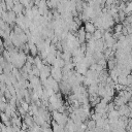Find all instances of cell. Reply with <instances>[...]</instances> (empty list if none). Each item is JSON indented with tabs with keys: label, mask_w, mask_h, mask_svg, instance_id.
Returning a JSON list of instances; mask_svg holds the SVG:
<instances>
[{
	"label": "cell",
	"mask_w": 132,
	"mask_h": 132,
	"mask_svg": "<svg viewBox=\"0 0 132 132\" xmlns=\"http://www.w3.org/2000/svg\"><path fill=\"white\" fill-rule=\"evenodd\" d=\"M84 28H85V30H86L87 33H92V34L97 30L95 24L92 23V22H90V21L85 22V26H84Z\"/></svg>",
	"instance_id": "cell-4"
},
{
	"label": "cell",
	"mask_w": 132,
	"mask_h": 132,
	"mask_svg": "<svg viewBox=\"0 0 132 132\" xmlns=\"http://www.w3.org/2000/svg\"><path fill=\"white\" fill-rule=\"evenodd\" d=\"M123 28H124V25L122 23H118L114 25V32L116 33H122Z\"/></svg>",
	"instance_id": "cell-9"
},
{
	"label": "cell",
	"mask_w": 132,
	"mask_h": 132,
	"mask_svg": "<svg viewBox=\"0 0 132 132\" xmlns=\"http://www.w3.org/2000/svg\"><path fill=\"white\" fill-rule=\"evenodd\" d=\"M125 12H126V14H130V13H132V1H130V2L127 3Z\"/></svg>",
	"instance_id": "cell-10"
},
{
	"label": "cell",
	"mask_w": 132,
	"mask_h": 132,
	"mask_svg": "<svg viewBox=\"0 0 132 132\" xmlns=\"http://www.w3.org/2000/svg\"><path fill=\"white\" fill-rule=\"evenodd\" d=\"M52 114H53L54 121H56L58 124H60V125H62V126H66L67 121H68V117H67L68 113H67V112L62 113V112H59L58 110H54V111L52 112Z\"/></svg>",
	"instance_id": "cell-1"
},
{
	"label": "cell",
	"mask_w": 132,
	"mask_h": 132,
	"mask_svg": "<svg viewBox=\"0 0 132 132\" xmlns=\"http://www.w3.org/2000/svg\"><path fill=\"white\" fill-rule=\"evenodd\" d=\"M86 34H87V32H86L85 28L80 27V28L78 29L77 35H76V37H77V39H78V41H79L80 44H81V43H85V41L87 40V39H86Z\"/></svg>",
	"instance_id": "cell-3"
},
{
	"label": "cell",
	"mask_w": 132,
	"mask_h": 132,
	"mask_svg": "<svg viewBox=\"0 0 132 132\" xmlns=\"http://www.w3.org/2000/svg\"><path fill=\"white\" fill-rule=\"evenodd\" d=\"M122 2H125V3H128V2H130L131 0H121Z\"/></svg>",
	"instance_id": "cell-13"
},
{
	"label": "cell",
	"mask_w": 132,
	"mask_h": 132,
	"mask_svg": "<svg viewBox=\"0 0 132 132\" xmlns=\"http://www.w3.org/2000/svg\"><path fill=\"white\" fill-rule=\"evenodd\" d=\"M93 37L97 40V39H101V38H103V33L99 30V29H97L94 33H93Z\"/></svg>",
	"instance_id": "cell-7"
},
{
	"label": "cell",
	"mask_w": 132,
	"mask_h": 132,
	"mask_svg": "<svg viewBox=\"0 0 132 132\" xmlns=\"http://www.w3.org/2000/svg\"><path fill=\"white\" fill-rule=\"evenodd\" d=\"M87 127H88L89 130H93V129H95V128H96V121L93 120V119L87 121Z\"/></svg>",
	"instance_id": "cell-6"
},
{
	"label": "cell",
	"mask_w": 132,
	"mask_h": 132,
	"mask_svg": "<svg viewBox=\"0 0 132 132\" xmlns=\"http://www.w3.org/2000/svg\"><path fill=\"white\" fill-rule=\"evenodd\" d=\"M51 75L58 81V82H60V81H62V79H63V70H62V68H60V67H52L51 68Z\"/></svg>",
	"instance_id": "cell-2"
},
{
	"label": "cell",
	"mask_w": 132,
	"mask_h": 132,
	"mask_svg": "<svg viewBox=\"0 0 132 132\" xmlns=\"http://www.w3.org/2000/svg\"><path fill=\"white\" fill-rule=\"evenodd\" d=\"M24 9H25V6L21 3V2H19V3H15L14 4V6H13V8H12V10L16 13V14H20V13H23V11H24Z\"/></svg>",
	"instance_id": "cell-5"
},
{
	"label": "cell",
	"mask_w": 132,
	"mask_h": 132,
	"mask_svg": "<svg viewBox=\"0 0 132 132\" xmlns=\"http://www.w3.org/2000/svg\"><path fill=\"white\" fill-rule=\"evenodd\" d=\"M131 1H132V0H131Z\"/></svg>",
	"instance_id": "cell-14"
},
{
	"label": "cell",
	"mask_w": 132,
	"mask_h": 132,
	"mask_svg": "<svg viewBox=\"0 0 132 132\" xmlns=\"http://www.w3.org/2000/svg\"><path fill=\"white\" fill-rule=\"evenodd\" d=\"M5 1V4L7 6V10H12L13 6H14V0H4Z\"/></svg>",
	"instance_id": "cell-8"
},
{
	"label": "cell",
	"mask_w": 132,
	"mask_h": 132,
	"mask_svg": "<svg viewBox=\"0 0 132 132\" xmlns=\"http://www.w3.org/2000/svg\"><path fill=\"white\" fill-rule=\"evenodd\" d=\"M28 128H29V126H28V125H27V124H26V123L23 121V123H22V126H21V129H23V130H27Z\"/></svg>",
	"instance_id": "cell-12"
},
{
	"label": "cell",
	"mask_w": 132,
	"mask_h": 132,
	"mask_svg": "<svg viewBox=\"0 0 132 132\" xmlns=\"http://www.w3.org/2000/svg\"><path fill=\"white\" fill-rule=\"evenodd\" d=\"M13 32H14L15 34L20 35V34H22V33L24 32V30H23L19 25H16V26H13Z\"/></svg>",
	"instance_id": "cell-11"
}]
</instances>
